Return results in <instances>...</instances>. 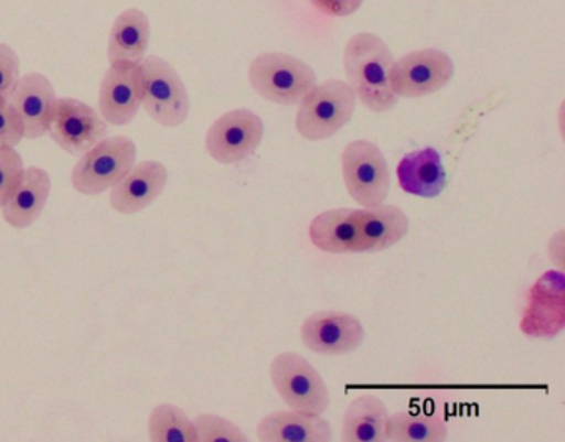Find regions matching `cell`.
<instances>
[{"mask_svg":"<svg viewBox=\"0 0 565 442\" xmlns=\"http://www.w3.org/2000/svg\"><path fill=\"white\" fill-rule=\"evenodd\" d=\"M141 108L154 123L178 128L191 111L190 94L173 65L158 55H147L140 64Z\"/></svg>","mask_w":565,"mask_h":442,"instance_id":"3","label":"cell"},{"mask_svg":"<svg viewBox=\"0 0 565 442\" xmlns=\"http://www.w3.org/2000/svg\"><path fill=\"white\" fill-rule=\"evenodd\" d=\"M359 220L363 252L390 249L405 239L409 229L408 216L390 204L359 209Z\"/></svg>","mask_w":565,"mask_h":442,"instance_id":"21","label":"cell"},{"mask_svg":"<svg viewBox=\"0 0 565 442\" xmlns=\"http://www.w3.org/2000/svg\"><path fill=\"white\" fill-rule=\"evenodd\" d=\"M332 435V425L322 414L294 409L270 412L257 425V438L264 442H329Z\"/></svg>","mask_w":565,"mask_h":442,"instance_id":"18","label":"cell"},{"mask_svg":"<svg viewBox=\"0 0 565 442\" xmlns=\"http://www.w3.org/2000/svg\"><path fill=\"white\" fill-rule=\"evenodd\" d=\"M396 176L405 193L425 200L438 197L446 187L445 166L435 148L405 154L396 168Z\"/></svg>","mask_w":565,"mask_h":442,"instance_id":"19","label":"cell"},{"mask_svg":"<svg viewBox=\"0 0 565 442\" xmlns=\"http://www.w3.org/2000/svg\"><path fill=\"white\" fill-rule=\"evenodd\" d=\"M21 78V61L11 45L0 42V97H11Z\"/></svg>","mask_w":565,"mask_h":442,"instance_id":"28","label":"cell"},{"mask_svg":"<svg viewBox=\"0 0 565 442\" xmlns=\"http://www.w3.org/2000/svg\"><path fill=\"white\" fill-rule=\"evenodd\" d=\"M24 125L9 98L0 97V147L15 148L24 140Z\"/></svg>","mask_w":565,"mask_h":442,"instance_id":"27","label":"cell"},{"mask_svg":"<svg viewBox=\"0 0 565 442\" xmlns=\"http://www.w3.org/2000/svg\"><path fill=\"white\" fill-rule=\"evenodd\" d=\"M254 90L270 104L292 107L316 87L317 75L306 62L282 52H267L247 71Z\"/></svg>","mask_w":565,"mask_h":442,"instance_id":"4","label":"cell"},{"mask_svg":"<svg viewBox=\"0 0 565 442\" xmlns=\"http://www.w3.org/2000/svg\"><path fill=\"white\" fill-rule=\"evenodd\" d=\"M148 438L154 442H198L196 429L183 409L174 405H158L148 419Z\"/></svg>","mask_w":565,"mask_h":442,"instance_id":"24","label":"cell"},{"mask_svg":"<svg viewBox=\"0 0 565 442\" xmlns=\"http://www.w3.org/2000/svg\"><path fill=\"white\" fill-rule=\"evenodd\" d=\"M167 166L160 161H141L110 190V206L124 216H135L150 207L168 184Z\"/></svg>","mask_w":565,"mask_h":442,"instance_id":"15","label":"cell"},{"mask_svg":"<svg viewBox=\"0 0 565 442\" xmlns=\"http://www.w3.org/2000/svg\"><path fill=\"white\" fill-rule=\"evenodd\" d=\"M309 2L320 14L333 19L349 18L363 4V0H309Z\"/></svg>","mask_w":565,"mask_h":442,"instance_id":"29","label":"cell"},{"mask_svg":"<svg viewBox=\"0 0 565 442\" xmlns=\"http://www.w3.org/2000/svg\"><path fill=\"white\" fill-rule=\"evenodd\" d=\"M9 101L24 125L25 138L39 140L49 133L57 95H55L54 85L45 75L32 72L19 78Z\"/></svg>","mask_w":565,"mask_h":442,"instance_id":"14","label":"cell"},{"mask_svg":"<svg viewBox=\"0 0 565 442\" xmlns=\"http://www.w3.org/2000/svg\"><path fill=\"white\" fill-rule=\"evenodd\" d=\"M564 273L547 272L532 285L521 330L532 338H552L564 328Z\"/></svg>","mask_w":565,"mask_h":442,"instance_id":"12","label":"cell"},{"mask_svg":"<svg viewBox=\"0 0 565 442\" xmlns=\"http://www.w3.org/2000/svg\"><path fill=\"white\" fill-rule=\"evenodd\" d=\"M309 237L310 242L322 252L333 256L363 254L359 209L339 207L320 213L310 223Z\"/></svg>","mask_w":565,"mask_h":442,"instance_id":"17","label":"cell"},{"mask_svg":"<svg viewBox=\"0 0 565 442\" xmlns=\"http://www.w3.org/2000/svg\"><path fill=\"white\" fill-rule=\"evenodd\" d=\"M52 181L42 168H24L11 197L0 207L2 217L14 229H28L44 213L51 197Z\"/></svg>","mask_w":565,"mask_h":442,"instance_id":"16","label":"cell"},{"mask_svg":"<svg viewBox=\"0 0 565 442\" xmlns=\"http://www.w3.org/2000/svg\"><path fill=\"white\" fill-rule=\"evenodd\" d=\"M355 110V94L345 82L329 80L316 85L300 100L297 133L309 141L329 140L352 121Z\"/></svg>","mask_w":565,"mask_h":442,"instance_id":"2","label":"cell"},{"mask_svg":"<svg viewBox=\"0 0 565 442\" xmlns=\"http://www.w3.org/2000/svg\"><path fill=\"white\" fill-rule=\"evenodd\" d=\"M455 75V64L445 52L422 48L393 62L390 87L398 98H422L443 90Z\"/></svg>","mask_w":565,"mask_h":442,"instance_id":"8","label":"cell"},{"mask_svg":"<svg viewBox=\"0 0 565 442\" xmlns=\"http://www.w3.org/2000/svg\"><path fill=\"white\" fill-rule=\"evenodd\" d=\"M138 148L128 137L104 138L82 154L72 171L71 183L84 196H98L110 191L137 163Z\"/></svg>","mask_w":565,"mask_h":442,"instance_id":"5","label":"cell"},{"mask_svg":"<svg viewBox=\"0 0 565 442\" xmlns=\"http://www.w3.org/2000/svg\"><path fill=\"white\" fill-rule=\"evenodd\" d=\"M300 339L310 352L319 355H349L362 345L365 328L352 313L323 310L307 316L300 326Z\"/></svg>","mask_w":565,"mask_h":442,"instance_id":"11","label":"cell"},{"mask_svg":"<svg viewBox=\"0 0 565 442\" xmlns=\"http://www.w3.org/2000/svg\"><path fill=\"white\" fill-rule=\"evenodd\" d=\"M150 19L138 9H128L118 15L108 37V62L110 64L140 65L147 57L150 45Z\"/></svg>","mask_w":565,"mask_h":442,"instance_id":"20","label":"cell"},{"mask_svg":"<svg viewBox=\"0 0 565 442\" xmlns=\"http://www.w3.org/2000/svg\"><path fill=\"white\" fill-rule=\"evenodd\" d=\"M141 108L140 65L110 64L105 72L98 110L110 127H127Z\"/></svg>","mask_w":565,"mask_h":442,"instance_id":"13","label":"cell"},{"mask_svg":"<svg viewBox=\"0 0 565 442\" xmlns=\"http://www.w3.org/2000/svg\"><path fill=\"white\" fill-rule=\"evenodd\" d=\"M448 439V425L439 414L395 412L386 421V441L443 442Z\"/></svg>","mask_w":565,"mask_h":442,"instance_id":"23","label":"cell"},{"mask_svg":"<svg viewBox=\"0 0 565 442\" xmlns=\"http://www.w3.org/2000/svg\"><path fill=\"white\" fill-rule=\"evenodd\" d=\"M24 173V160L15 148L0 147V207L11 197Z\"/></svg>","mask_w":565,"mask_h":442,"instance_id":"26","label":"cell"},{"mask_svg":"<svg viewBox=\"0 0 565 442\" xmlns=\"http://www.w3.org/2000/svg\"><path fill=\"white\" fill-rule=\"evenodd\" d=\"M342 176L350 197L362 207L385 203L390 193V170L382 150L372 141L356 140L342 153Z\"/></svg>","mask_w":565,"mask_h":442,"instance_id":"7","label":"cell"},{"mask_svg":"<svg viewBox=\"0 0 565 442\" xmlns=\"http://www.w3.org/2000/svg\"><path fill=\"white\" fill-rule=\"evenodd\" d=\"M393 62L388 45L372 32L353 35L343 52V68L356 101L373 114H385L398 104L390 87Z\"/></svg>","mask_w":565,"mask_h":442,"instance_id":"1","label":"cell"},{"mask_svg":"<svg viewBox=\"0 0 565 442\" xmlns=\"http://www.w3.org/2000/svg\"><path fill=\"white\" fill-rule=\"evenodd\" d=\"M193 424L198 442H247V435L234 422L216 414H200Z\"/></svg>","mask_w":565,"mask_h":442,"instance_id":"25","label":"cell"},{"mask_svg":"<svg viewBox=\"0 0 565 442\" xmlns=\"http://www.w3.org/2000/svg\"><path fill=\"white\" fill-rule=\"evenodd\" d=\"M270 379L282 401L294 411L323 414L330 392L320 373L299 353H280L270 365Z\"/></svg>","mask_w":565,"mask_h":442,"instance_id":"6","label":"cell"},{"mask_svg":"<svg viewBox=\"0 0 565 442\" xmlns=\"http://www.w3.org/2000/svg\"><path fill=\"white\" fill-rule=\"evenodd\" d=\"M107 130L108 125L90 105L75 98H57L49 133L65 153L82 157L107 138Z\"/></svg>","mask_w":565,"mask_h":442,"instance_id":"10","label":"cell"},{"mask_svg":"<svg viewBox=\"0 0 565 442\" xmlns=\"http://www.w3.org/2000/svg\"><path fill=\"white\" fill-rule=\"evenodd\" d=\"M388 408L373 395L353 399L343 414L342 439L345 442H385Z\"/></svg>","mask_w":565,"mask_h":442,"instance_id":"22","label":"cell"},{"mask_svg":"<svg viewBox=\"0 0 565 442\" xmlns=\"http://www.w3.org/2000/svg\"><path fill=\"white\" fill-rule=\"evenodd\" d=\"M263 118L254 111L239 110L217 118L206 133V151L216 163L237 164L256 153L263 143Z\"/></svg>","mask_w":565,"mask_h":442,"instance_id":"9","label":"cell"}]
</instances>
